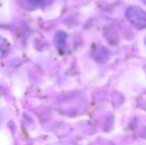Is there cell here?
<instances>
[{"mask_svg": "<svg viewBox=\"0 0 146 145\" xmlns=\"http://www.w3.org/2000/svg\"><path fill=\"white\" fill-rule=\"evenodd\" d=\"M126 17L132 25L142 29L146 28V12L137 7H130L126 11Z\"/></svg>", "mask_w": 146, "mask_h": 145, "instance_id": "obj_1", "label": "cell"}, {"mask_svg": "<svg viewBox=\"0 0 146 145\" xmlns=\"http://www.w3.org/2000/svg\"><path fill=\"white\" fill-rule=\"evenodd\" d=\"M9 52V44L4 38L0 37V57H5Z\"/></svg>", "mask_w": 146, "mask_h": 145, "instance_id": "obj_2", "label": "cell"}, {"mask_svg": "<svg viewBox=\"0 0 146 145\" xmlns=\"http://www.w3.org/2000/svg\"><path fill=\"white\" fill-rule=\"evenodd\" d=\"M28 2L29 5H32V6H40L43 4L44 0H26Z\"/></svg>", "mask_w": 146, "mask_h": 145, "instance_id": "obj_3", "label": "cell"}]
</instances>
